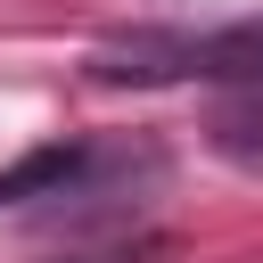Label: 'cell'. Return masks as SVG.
Here are the masks:
<instances>
[{
    "label": "cell",
    "mask_w": 263,
    "mask_h": 263,
    "mask_svg": "<svg viewBox=\"0 0 263 263\" xmlns=\"http://www.w3.org/2000/svg\"><path fill=\"white\" fill-rule=\"evenodd\" d=\"M197 66V41H123V49H99L90 74L99 82H173Z\"/></svg>",
    "instance_id": "1"
},
{
    "label": "cell",
    "mask_w": 263,
    "mask_h": 263,
    "mask_svg": "<svg viewBox=\"0 0 263 263\" xmlns=\"http://www.w3.org/2000/svg\"><path fill=\"white\" fill-rule=\"evenodd\" d=\"M74 173V148H41V156H25L16 173H0V197H33V189H58Z\"/></svg>",
    "instance_id": "2"
}]
</instances>
